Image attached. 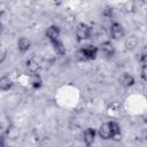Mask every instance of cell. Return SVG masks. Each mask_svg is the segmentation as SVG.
I'll use <instances>...</instances> for the list:
<instances>
[{
  "mask_svg": "<svg viewBox=\"0 0 147 147\" xmlns=\"http://www.w3.org/2000/svg\"><path fill=\"white\" fill-rule=\"evenodd\" d=\"M95 131H94V129H92V127H87L85 131H84V134H83V140H84V142H85V145L86 146H91L92 144H93V141H94V139H95Z\"/></svg>",
  "mask_w": 147,
  "mask_h": 147,
  "instance_id": "cell-6",
  "label": "cell"
},
{
  "mask_svg": "<svg viewBox=\"0 0 147 147\" xmlns=\"http://www.w3.org/2000/svg\"><path fill=\"white\" fill-rule=\"evenodd\" d=\"M119 82H121V84H122L123 86H125V87H130V86H133V85H134V83H136V80H134V77H133L132 75L127 74V72H124V74L121 76V78H119Z\"/></svg>",
  "mask_w": 147,
  "mask_h": 147,
  "instance_id": "cell-8",
  "label": "cell"
},
{
  "mask_svg": "<svg viewBox=\"0 0 147 147\" xmlns=\"http://www.w3.org/2000/svg\"><path fill=\"white\" fill-rule=\"evenodd\" d=\"M141 77L144 80H146V65H142V69H141Z\"/></svg>",
  "mask_w": 147,
  "mask_h": 147,
  "instance_id": "cell-17",
  "label": "cell"
},
{
  "mask_svg": "<svg viewBox=\"0 0 147 147\" xmlns=\"http://www.w3.org/2000/svg\"><path fill=\"white\" fill-rule=\"evenodd\" d=\"M99 51L106 56V57H111L115 54V47L110 41H103L100 45Z\"/></svg>",
  "mask_w": 147,
  "mask_h": 147,
  "instance_id": "cell-4",
  "label": "cell"
},
{
  "mask_svg": "<svg viewBox=\"0 0 147 147\" xmlns=\"http://www.w3.org/2000/svg\"><path fill=\"white\" fill-rule=\"evenodd\" d=\"M30 46H31V41H30L28 38H25V37H22V38L18 40V42H17V48H18V51H20L21 53L28 52L29 48H30Z\"/></svg>",
  "mask_w": 147,
  "mask_h": 147,
  "instance_id": "cell-9",
  "label": "cell"
},
{
  "mask_svg": "<svg viewBox=\"0 0 147 147\" xmlns=\"http://www.w3.org/2000/svg\"><path fill=\"white\" fill-rule=\"evenodd\" d=\"M52 45H53V48H54V51L59 54V55H63V54H65V47H64V45H63V42L61 41V40H54V41H52Z\"/></svg>",
  "mask_w": 147,
  "mask_h": 147,
  "instance_id": "cell-13",
  "label": "cell"
},
{
  "mask_svg": "<svg viewBox=\"0 0 147 147\" xmlns=\"http://www.w3.org/2000/svg\"><path fill=\"white\" fill-rule=\"evenodd\" d=\"M13 86V82L8 76H2L0 77V90L1 91H8L9 88H11Z\"/></svg>",
  "mask_w": 147,
  "mask_h": 147,
  "instance_id": "cell-12",
  "label": "cell"
},
{
  "mask_svg": "<svg viewBox=\"0 0 147 147\" xmlns=\"http://www.w3.org/2000/svg\"><path fill=\"white\" fill-rule=\"evenodd\" d=\"M110 36L113 39H121L124 37V29L123 26L117 23V22H114L111 23L110 25Z\"/></svg>",
  "mask_w": 147,
  "mask_h": 147,
  "instance_id": "cell-3",
  "label": "cell"
},
{
  "mask_svg": "<svg viewBox=\"0 0 147 147\" xmlns=\"http://www.w3.org/2000/svg\"><path fill=\"white\" fill-rule=\"evenodd\" d=\"M26 68H28V70L31 75H36V74H38V71L40 69V64L36 60L31 59V60L26 61Z\"/></svg>",
  "mask_w": 147,
  "mask_h": 147,
  "instance_id": "cell-10",
  "label": "cell"
},
{
  "mask_svg": "<svg viewBox=\"0 0 147 147\" xmlns=\"http://www.w3.org/2000/svg\"><path fill=\"white\" fill-rule=\"evenodd\" d=\"M109 125H110V131H111V138L113 139H118L121 138V127H119V124L111 121L109 122Z\"/></svg>",
  "mask_w": 147,
  "mask_h": 147,
  "instance_id": "cell-11",
  "label": "cell"
},
{
  "mask_svg": "<svg viewBox=\"0 0 147 147\" xmlns=\"http://www.w3.org/2000/svg\"><path fill=\"white\" fill-rule=\"evenodd\" d=\"M99 53V48L96 46H93V45H88L86 47H83L80 48L78 52H77V57L80 60V61H88V60H94L96 57Z\"/></svg>",
  "mask_w": 147,
  "mask_h": 147,
  "instance_id": "cell-1",
  "label": "cell"
},
{
  "mask_svg": "<svg viewBox=\"0 0 147 147\" xmlns=\"http://www.w3.org/2000/svg\"><path fill=\"white\" fill-rule=\"evenodd\" d=\"M60 28L56 25H51L47 30H46V37L48 38V40L52 42L54 40H57L60 37Z\"/></svg>",
  "mask_w": 147,
  "mask_h": 147,
  "instance_id": "cell-5",
  "label": "cell"
},
{
  "mask_svg": "<svg viewBox=\"0 0 147 147\" xmlns=\"http://www.w3.org/2000/svg\"><path fill=\"white\" fill-rule=\"evenodd\" d=\"M1 31H2V24L0 23V33H1Z\"/></svg>",
  "mask_w": 147,
  "mask_h": 147,
  "instance_id": "cell-19",
  "label": "cell"
},
{
  "mask_svg": "<svg viewBox=\"0 0 147 147\" xmlns=\"http://www.w3.org/2000/svg\"><path fill=\"white\" fill-rule=\"evenodd\" d=\"M91 36V28L85 24V23H80L77 25L76 28V37L78 40H85Z\"/></svg>",
  "mask_w": 147,
  "mask_h": 147,
  "instance_id": "cell-2",
  "label": "cell"
},
{
  "mask_svg": "<svg viewBox=\"0 0 147 147\" xmlns=\"http://www.w3.org/2000/svg\"><path fill=\"white\" fill-rule=\"evenodd\" d=\"M98 134L100 138L107 140V139H111V131H110V125L109 123H103L99 130H98Z\"/></svg>",
  "mask_w": 147,
  "mask_h": 147,
  "instance_id": "cell-7",
  "label": "cell"
},
{
  "mask_svg": "<svg viewBox=\"0 0 147 147\" xmlns=\"http://www.w3.org/2000/svg\"><path fill=\"white\" fill-rule=\"evenodd\" d=\"M0 147H5V138L0 136Z\"/></svg>",
  "mask_w": 147,
  "mask_h": 147,
  "instance_id": "cell-18",
  "label": "cell"
},
{
  "mask_svg": "<svg viewBox=\"0 0 147 147\" xmlns=\"http://www.w3.org/2000/svg\"><path fill=\"white\" fill-rule=\"evenodd\" d=\"M6 55H7L6 49H5V48H2V47H0V63H2V62L5 61Z\"/></svg>",
  "mask_w": 147,
  "mask_h": 147,
  "instance_id": "cell-16",
  "label": "cell"
},
{
  "mask_svg": "<svg viewBox=\"0 0 147 147\" xmlns=\"http://www.w3.org/2000/svg\"><path fill=\"white\" fill-rule=\"evenodd\" d=\"M30 83H31V86L36 90L40 88L41 85H42V80H41V77L36 74V75H31V78H30Z\"/></svg>",
  "mask_w": 147,
  "mask_h": 147,
  "instance_id": "cell-14",
  "label": "cell"
},
{
  "mask_svg": "<svg viewBox=\"0 0 147 147\" xmlns=\"http://www.w3.org/2000/svg\"><path fill=\"white\" fill-rule=\"evenodd\" d=\"M137 44H138V41H137V39H136L134 36L129 37V39L126 40V47L127 48H133V47L137 46Z\"/></svg>",
  "mask_w": 147,
  "mask_h": 147,
  "instance_id": "cell-15",
  "label": "cell"
}]
</instances>
